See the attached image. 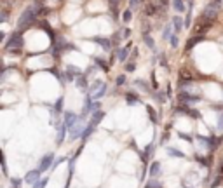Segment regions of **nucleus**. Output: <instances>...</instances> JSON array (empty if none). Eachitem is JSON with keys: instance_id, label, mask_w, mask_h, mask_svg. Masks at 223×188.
I'll list each match as a JSON object with an SVG mask.
<instances>
[{"instance_id": "obj_1", "label": "nucleus", "mask_w": 223, "mask_h": 188, "mask_svg": "<svg viewBox=\"0 0 223 188\" xmlns=\"http://www.w3.org/2000/svg\"><path fill=\"white\" fill-rule=\"evenodd\" d=\"M40 14V7L37 4L33 5H28L26 9L23 11V14L19 16V21H18V26L19 28H25L28 26V25H31V23L35 21V18Z\"/></svg>"}, {"instance_id": "obj_2", "label": "nucleus", "mask_w": 223, "mask_h": 188, "mask_svg": "<svg viewBox=\"0 0 223 188\" xmlns=\"http://www.w3.org/2000/svg\"><path fill=\"white\" fill-rule=\"evenodd\" d=\"M21 47H23V37L19 31H16V33H12L9 39V42L5 44V51L11 54H19L21 53Z\"/></svg>"}, {"instance_id": "obj_3", "label": "nucleus", "mask_w": 223, "mask_h": 188, "mask_svg": "<svg viewBox=\"0 0 223 188\" xmlns=\"http://www.w3.org/2000/svg\"><path fill=\"white\" fill-rule=\"evenodd\" d=\"M214 21H209V19H206V18H199L195 21V26H193V33H199V35H202L206 30H209V26L213 25Z\"/></svg>"}, {"instance_id": "obj_4", "label": "nucleus", "mask_w": 223, "mask_h": 188, "mask_svg": "<svg viewBox=\"0 0 223 188\" xmlns=\"http://www.w3.org/2000/svg\"><path fill=\"white\" fill-rule=\"evenodd\" d=\"M218 9H220L218 4H209L204 9V12H202L201 16H202V18H206V19H209V21H214L216 16H218Z\"/></svg>"}, {"instance_id": "obj_5", "label": "nucleus", "mask_w": 223, "mask_h": 188, "mask_svg": "<svg viewBox=\"0 0 223 188\" xmlns=\"http://www.w3.org/2000/svg\"><path fill=\"white\" fill-rule=\"evenodd\" d=\"M53 158H54L53 153H47L45 157H42V160H40V164H39V171H40V172H45V171L51 167V164H53Z\"/></svg>"}, {"instance_id": "obj_6", "label": "nucleus", "mask_w": 223, "mask_h": 188, "mask_svg": "<svg viewBox=\"0 0 223 188\" xmlns=\"http://www.w3.org/2000/svg\"><path fill=\"white\" fill-rule=\"evenodd\" d=\"M79 118H80V117H77L75 113L68 112V113H65V126H66V127H70V129H73L75 124L79 122Z\"/></svg>"}, {"instance_id": "obj_7", "label": "nucleus", "mask_w": 223, "mask_h": 188, "mask_svg": "<svg viewBox=\"0 0 223 188\" xmlns=\"http://www.w3.org/2000/svg\"><path fill=\"white\" fill-rule=\"evenodd\" d=\"M39 176H40V171H39V169H35V171H31V172H28L26 178H25V181H26V183L35 185L37 181H39Z\"/></svg>"}, {"instance_id": "obj_8", "label": "nucleus", "mask_w": 223, "mask_h": 188, "mask_svg": "<svg viewBox=\"0 0 223 188\" xmlns=\"http://www.w3.org/2000/svg\"><path fill=\"white\" fill-rule=\"evenodd\" d=\"M80 77V71L77 70V68H75V66H68V70H66V79L70 80H75V79H79Z\"/></svg>"}, {"instance_id": "obj_9", "label": "nucleus", "mask_w": 223, "mask_h": 188, "mask_svg": "<svg viewBox=\"0 0 223 188\" xmlns=\"http://www.w3.org/2000/svg\"><path fill=\"white\" fill-rule=\"evenodd\" d=\"M159 7H160L159 4H155V2H150V4H146V7H145V12H146V16H153V14L159 11Z\"/></svg>"}, {"instance_id": "obj_10", "label": "nucleus", "mask_w": 223, "mask_h": 188, "mask_svg": "<svg viewBox=\"0 0 223 188\" xmlns=\"http://www.w3.org/2000/svg\"><path fill=\"white\" fill-rule=\"evenodd\" d=\"M129 53H131V44L126 45V47H122L120 51H118V61H126L127 56H129Z\"/></svg>"}, {"instance_id": "obj_11", "label": "nucleus", "mask_w": 223, "mask_h": 188, "mask_svg": "<svg viewBox=\"0 0 223 188\" xmlns=\"http://www.w3.org/2000/svg\"><path fill=\"white\" fill-rule=\"evenodd\" d=\"M92 40H94L96 44H100L101 47L105 49V51H108V49H110V45H112V44H110V40L103 39V37H94V39H92Z\"/></svg>"}, {"instance_id": "obj_12", "label": "nucleus", "mask_w": 223, "mask_h": 188, "mask_svg": "<svg viewBox=\"0 0 223 188\" xmlns=\"http://www.w3.org/2000/svg\"><path fill=\"white\" fill-rule=\"evenodd\" d=\"M103 117H105V112L98 110V112H94V113H92V120H91V122L94 124V126H96V124H100L101 120H103Z\"/></svg>"}, {"instance_id": "obj_13", "label": "nucleus", "mask_w": 223, "mask_h": 188, "mask_svg": "<svg viewBox=\"0 0 223 188\" xmlns=\"http://www.w3.org/2000/svg\"><path fill=\"white\" fill-rule=\"evenodd\" d=\"M143 42H145L146 45H148V47L152 49V51H155V42H153V39L148 35V33H146V31L143 33Z\"/></svg>"}, {"instance_id": "obj_14", "label": "nucleus", "mask_w": 223, "mask_h": 188, "mask_svg": "<svg viewBox=\"0 0 223 188\" xmlns=\"http://www.w3.org/2000/svg\"><path fill=\"white\" fill-rule=\"evenodd\" d=\"M150 174L152 176H159L160 174V162H153L150 166Z\"/></svg>"}, {"instance_id": "obj_15", "label": "nucleus", "mask_w": 223, "mask_h": 188, "mask_svg": "<svg viewBox=\"0 0 223 188\" xmlns=\"http://www.w3.org/2000/svg\"><path fill=\"white\" fill-rule=\"evenodd\" d=\"M162 37H164V40H171L173 39V26H171V25H167L166 28H164V33H162Z\"/></svg>"}, {"instance_id": "obj_16", "label": "nucleus", "mask_w": 223, "mask_h": 188, "mask_svg": "<svg viewBox=\"0 0 223 188\" xmlns=\"http://www.w3.org/2000/svg\"><path fill=\"white\" fill-rule=\"evenodd\" d=\"M173 4H174V9L178 11V12H183L187 7H185V2L183 0H173Z\"/></svg>"}, {"instance_id": "obj_17", "label": "nucleus", "mask_w": 223, "mask_h": 188, "mask_svg": "<svg viewBox=\"0 0 223 188\" xmlns=\"http://www.w3.org/2000/svg\"><path fill=\"white\" fill-rule=\"evenodd\" d=\"M173 25H174V30H176V31H181L183 21H181V18H179V16H174V18H173Z\"/></svg>"}, {"instance_id": "obj_18", "label": "nucleus", "mask_w": 223, "mask_h": 188, "mask_svg": "<svg viewBox=\"0 0 223 188\" xmlns=\"http://www.w3.org/2000/svg\"><path fill=\"white\" fill-rule=\"evenodd\" d=\"M126 99H127L129 105H136V103H140V99H138L134 94H131V92H127V94H126Z\"/></svg>"}, {"instance_id": "obj_19", "label": "nucleus", "mask_w": 223, "mask_h": 188, "mask_svg": "<svg viewBox=\"0 0 223 188\" xmlns=\"http://www.w3.org/2000/svg\"><path fill=\"white\" fill-rule=\"evenodd\" d=\"M146 110H148L150 120H152L153 124H157V122H159V118H157V113H155V110H152V106H146Z\"/></svg>"}, {"instance_id": "obj_20", "label": "nucleus", "mask_w": 223, "mask_h": 188, "mask_svg": "<svg viewBox=\"0 0 223 188\" xmlns=\"http://www.w3.org/2000/svg\"><path fill=\"white\" fill-rule=\"evenodd\" d=\"M202 40V35H199V37H193V39H190L188 40V44H187V49H192L193 45L197 44V42H201Z\"/></svg>"}, {"instance_id": "obj_21", "label": "nucleus", "mask_w": 223, "mask_h": 188, "mask_svg": "<svg viewBox=\"0 0 223 188\" xmlns=\"http://www.w3.org/2000/svg\"><path fill=\"white\" fill-rule=\"evenodd\" d=\"M131 18H132V11L131 9H127V11H124L122 12V21L124 23H129L131 21Z\"/></svg>"}, {"instance_id": "obj_22", "label": "nucleus", "mask_w": 223, "mask_h": 188, "mask_svg": "<svg viewBox=\"0 0 223 188\" xmlns=\"http://www.w3.org/2000/svg\"><path fill=\"white\" fill-rule=\"evenodd\" d=\"M105 94H106V85H103V87H101L100 91H98V92H96V94H94L92 98H94V99H100V98H103Z\"/></svg>"}, {"instance_id": "obj_23", "label": "nucleus", "mask_w": 223, "mask_h": 188, "mask_svg": "<svg viewBox=\"0 0 223 188\" xmlns=\"http://www.w3.org/2000/svg\"><path fill=\"white\" fill-rule=\"evenodd\" d=\"M47 181L49 179L47 178H44V179H39L35 185H33V188H45V185H47Z\"/></svg>"}, {"instance_id": "obj_24", "label": "nucleus", "mask_w": 223, "mask_h": 188, "mask_svg": "<svg viewBox=\"0 0 223 188\" xmlns=\"http://www.w3.org/2000/svg\"><path fill=\"white\" fill-rule=\"evenodd\" d=\"M65 132H66V126H63L59 131H58V143H61L63 138H65Z\"/></svg>"}, {"instance_id": "obj_25", "label": "nucleus", "mask_w": 223, "mask_h": 188, "mask_svg": "<svg viewBox=\"0 0 223 188\" xmlns=\"http://www.w3.org/2000/svg\"><path fill=\"white\" fill-rule=\"evenodd\" d=\"M96 65H100L103 70H108V66L105 65V59H103V57H96Z\"/></svg>"}, {"instance_id": "obj_26", "label": "nucleus", "mask_w": 223, "mask_h": 188, "mask_svg": "<svg viewBox=\"0 0 223 188\" xmlns=\"http://www.w3.org/2000/svg\"><path fill=\"white\" fill-rule=\"evenodd\" d=\"M103 85H105V84H101V82H100V80H98V82H94V84H92V87H91V91H92V92H94V94H96V92H98V87H103Z\"/></svg>"}, {"instance_id": "obj_27", "label": "nucleus", "mask_w": 223, "mask_h": 188, "mask_svg": "<svg viewBox=\"0 0 223 188\" xmlns=\"http://www.w3.org/2000/svg\"><path fill=\"white\" fill-rule=\"evenodd\" d=\"M167 153H171V155H176V157H181V158L185 157L181 152H178V150H173V148H167Z\"/></svg>"}, {"instance_id": "obj_28", "label": "nucleus", "mask_w": 223, "mask_h": 188, "mask_svg": "<svg viewBox=\"0 0 223 188\" xmlns=\"http://www.w3.org/2000/svg\"><path fill=\"white\" fill-rule=\"evenodd\" d=\"M61 108H63V98H59V99L56 101V105H54V110H56V112H61Z\"/></svg>"}, {"instance_id": "obj_29", "label": "nucleus", "mask_w": 223, "mask_h": 188, "mask_svg": "<svg viewBox=\"0 0 223 188\" xmlns=\"http://www.w3.org/2000/svg\"><path fill=\"white\" fill-rule=\"evenodd\" d=\"M0 21L2 23L7 21V9H4V7H2V12H0Z\"/></svg>"}, {"instance_id": "obj_30", "label": "nucleus", "mask_w": 223, "mask_h": 188, "mask_svg": "<svg viewBox=\"0 0 223 188\" xmlns=\"http://www.w3.org/2000/svg\"><path fill=\"white\" fill-rule=\"evenodd\" d=\"M146 186H148V188H160V183H157V181H153V179H152V181H148Z\"/></svg>"}, {"instance_id": "obj_31", "label": "nucleus", "mask_w": 223, "mask_h": 188, "mask_svg": "<svg viewBox=\"0 0 223 188\" xmlns=\"http://www.w3.org/2000/svg\"><path fill=\"white\" fill-rule=\"evenodd\" d=\"M124 82H126V75H118L117 77V85H122Z\"/></svg>"}, {"instance_id": "obj_32", "label": "nucleus", "mask_w": 223, "mask_h": 188, "mask_svg": "<svg viewBox=\"0 0 223 188\" xmlns=\"http://www.w3.org/2000/svg\"><path fill=\"white\" fill-rule=\"evenodd\" d=\"M134 84H136V85H141V87H143V89H145V91H148V85H146V84H145V82H143V80H136V82H134Z\"/></svg>"}, {"instance_id": "obj_33", "label": "nucleus", "mask_w": 223, "mask_h": 188, "mask_svg": "<svg viewBox=\"0 0 223 188\" xmlns=\"http://www.w3.org/2000/svg\"><path fill=\"white\" fill-rule=\"evenodd\" d=\"M140 2H141V0H131V2H129V5H131V11H132V9H136Z\"/></svg>"}, {"instance_id": "obj_34", "label": "nucleus", "mask_w": 223, "mask_h": 188, "mask_svg": "<svg viewBox=\"0 0 223 188\" xmlns=\"http://www.w3.org/2000/svg\"><path fill=\"white\" fill-rule=\"evenodd\" d=\"M11 185H12V188H19V185H21V179H12V181H11Z\"/></svg>"}, {"instance_id": "obj_35", "label": "nucleus", "mask_w": 223, "mask_h": 188, "mask_svg": "<svg viewBox=\"0 0 223 188\" xmlns=\"http://www.w3.org/2000/svg\"><path fill=\"white\" fill-rule=\"evenodd\" d=\"M169 42H171V45H173V47H178V37H176V35L173 37V39L169 40Z\"/></svg>"}, {"instance_id": "obj_36", "label": "nucleus", "mask_w": 223, "mask_h": 188, "mask_svg": "<svg viewBox=\"0 0 223 188\" xmlns=\"http://www.w3.org/2000/svg\"><path fill=\"white\" fill-rule=\"evenodd\" d=\"M134 68H136L134 63H127V65H126V70H127V71H132Z\"/></svg>"}, {"instance_id": "obj_37", "label": "nucleus", "mask_w": 223, "mask_h": 188, "mask_svg": "<svg viewBox=\"0 0 223 188\" xmlns=\"http://www.w3.org/2000/svg\"><path fill=\"white\" fill-rule=\"evenodd\" d=\"M190 115H192L193 118H199V117H201V113H199L197 110H190Z\"/></svg>"}, {"instance_id": "obj_38", "label": "nucleus", "mask_w": 223, "mask_h": 188, "mask_svg": "<svg viewBox=\"0 0 223 188\" xmlns=\"http://www.w3.org/2000/svg\"><path fill=\"white\" fill-rule=\"evenodd\" d=\"M129 35H131V30H129V28H126V30L122 31V37H124V39H127Z\"/></svg>"}, {"instance_id": "obj_39", "label": "nucleus", "mask_w": 223, "mask_h": 188, "mask_svg": "<svg viewBox=\"0 0 223 188\" xmlns=\"http://www.w3.org/2000/svg\"><path fill=\"white\" fill-rule=\"evenodd\" d=\"M218 129H221L223 131V113L220 115V122H218Z\"/></svg>"}]
</instances>
